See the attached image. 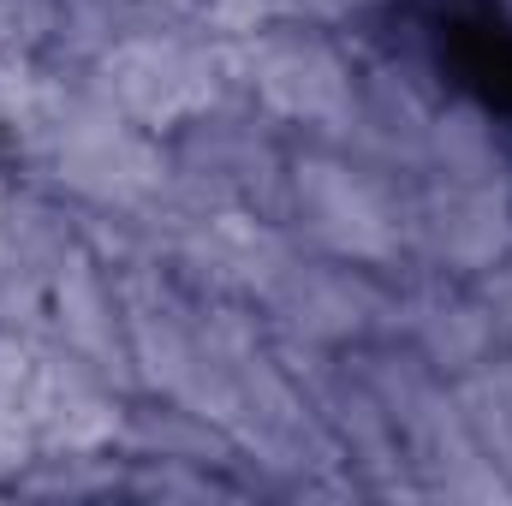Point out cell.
I'll return each instance as SVG.
<instances>
[{
	"label": "cell",
	"mask_w": 512,
	"mask_h": 506,
	"mask_svg": "<svg viewBox=\"0 0 512 506\" xmlns=\"http://www.w3.org/2000/svg\"><path fill=\"white\" fill-rule=\"evenodd\" d=\"M90 90L126 114L143 131H179L203 114H215L221 102V48L179 36V30H126L114 48L96 54V78Z\"/></svg>",
	"instance_id": "cell-1"
},
{
	"label": "cell",
	"mask_w": 512,
	"mask_h": 506,
	"mask_svg": "<svg viewBox=\"0 0 512 506\" xmlns=\"http://www.w3.org/2000/svg\"><path fill=\"white\" fill-rule=\"evenodd\" d=\"M286 209L298 233L340 262L387 268L405 251V197L376 167H352L340 155H298L286 173Z\"/></svg>",
	"instance_id": "cell-2"
},
{
	"label": "cell",
	"mask_w": 512,
	"mask_h": 506,
	"mask_svg": "<svg viewBox=\"0 0 512 506\" xmlns=\"http://www.w3.org/2000/svg\"><path fill=\"white\" fill-rule=\"evenodd\" d=\"M36 161L48 167V179L60 191H72L96 209H143L173 185V161H167L161 137L131 126L126 114H114L96 90L36 149Z\"/></svg>",
	"instance_id": "cell-3"
},
{
	"label": "cell",
	"mask_w": 512,
	"mask_h": 506,
	"mask_svg": "<svg viewBox=\"0 0 512 506\" xmlns=\"http://www.w3.org/2000/svg\"><path fill=\"white\" fill-rule=\"evenodd\" d=\"M245 72L251 96L262 102L268 120H292V126H316L328 137H352L358 120V78L352 66L304 30H256L245 42H233V54H221Z\"/></svg>",
	"instance_id": "cell-4"
},
{
	"label": "cell",
	"mask_w": 512,
	"mask_h": 506,
	"mask_svg": "<svg viewBox=\"0 0 512 506\" xmlns=\"http://www.w3.org/2000/svg\"><path fill=\"white\" fill-rule=\"evenodd\" d=\"M405 245L441 262V268H465L483 274L495 256L512 245V197L507 179H429L423 191L405 197Z\"/></svg>",
	"instance_id": "cell-5"
},
{
	"label": "cell",
	"mask_w": 512,
	"mask_h": 506,
	"mask_svg": "<svg viewBox=\"0 0 512 506\" xmlns=\"http://www.w3.org/2000/svg\"><path fill=\"white\" fill-rule=\"evenodd\" d=\"M179 280L215 298H268L292 268V245L251 209H203L179 233Z\"/></svg>",
	"instance_id": "cell-6"
},
{
	"label": "cell",
	"mask_w": 512,
	"mask_h": 506,
	"mask_svg": "<svg viewBox=\"0 0 512 506\" xmlns=\"http://www.w3.org/2000/svg\"><path fill=\"white\" fill-rule=\"evenodd\" d=\"M30 429H36V447L42 453H66V459H84V453H102L108 441H120L126 417L114 405V393L102 387V376L78 358V352H42L36 370L18 393Z\"/></svg>",
	"instance_id": "cell-7"
},
{
	"label": "cell",
	"mask_w": 512,
	"mask_h": 506,
	"mask_svg": "<svg viewBox=\"0 0 512 506\" xmlns=\"http://www.w3.org/2000/svg\"><path fill=\"white\" fill-rule=\"evenodd\" d=\"M48 316L60 328V346L78 352L102 381H131V346H126V316H120V292L108 286L102 256L72 245L66 262L48 280Z\"/></svg>",
	"instance_id": "cell-8"
},
{
	"label": "cell",
	"mask_w": 512,
	"mask_h": 506,
	"mask_svg": "<svg viewBox=\"0 0 512 506\" xmlns=\"http://www.w3.org/2000/svg\"><path fill=\"white\" fill-rule=\"evenodd\" d=\"M268 316L280 322V334L292 346H334L358 328H370V316L382 310L376 286L358 274V268H340V262H298L274 280V292L262 298Z\"/></svg>",
	"instance_id": "cell-9"
},
{
	"label": "cell",
	"mask_w": 512,
	"mask_h": 506,
	"mask_svg": "<svg viewBox=\"0 0 512 506\" xmlns=\"http://www.w3.org/2000/svg\"><path fill=\"white\" fill-rule=\"evenodd\" d=\"M411 334H417V346L429 352V364H441V370H471V364H483L489 358V346H495V316H489V304H471V298H453V292H417V304H411Z\"/></svg>",
	"instance_id": "cell-10"
},
{
	"label": "cell",
	"mask_w": 512,
	"mask_h": 506,
	"mask_svg": "<svg viewBox=\"0 0 512 506\" xmlns=\"http://www.w3.org/2000/svg\"><path fill=\"white\" fill-rule=\"evenodd\" d=\"M423 161L441 173V179H507V155H501V137L495 126L477 114V108H465V102H453V108H435V120H429V137H423Z\"/></svg>",
	"instance_id": "cell-11"
},
{
	"label": "cell",
	"mask_w": 512,
	"mask_h": 506,
	"mask_svg": "<svg viewBox=\"0 0 512 506\" xmlns=\"http://www.w3.org/2000/svg\"><path fill=\"white\" fill-rule=\"evenodd\" d=\"M453 399H459L465 429L477 435L483 459H495L501 477L512 483V364H471Z\"/></svg>",
	"instance_id": "cell-12"
},
{
	"label": "cell",
	"mask_w": 512,
	"mask_h": 506,
	"mask_svg": "<svg viewBox=\"0 0 512 506\" xmlns=\"http://www.w3.org/2000/svg\"><path fill=\"white\" fill-rule=\"evenodd\" d=\"M54 30L66 54H102L126 30H137V0H54Z\"/></svg>",
	"instance_id": "cell-13"
},
{
	"label": "cell",
	"mask_w": 512,
	"mask_h": 506,
	"mask_svg": "<svg viewBox=\"0 0 512 506\" xmlns=\"http://www.w3.org/2000/svg\"><path fill=\"white\" fill-rule=\"evenodd\" d=\"M304 6H310V0H197V24H203L209 36H221V42H245L256 30H268V24L304 12Z\"/></svg>",
	"instance_id": "cell-14"
},
{
	"label": "cell",
	"mask_w": 512,
	"mask_h": 506,
	"mask_svg": "<svg viewBox=\"0 0 512 506\" xmlns=\"http://www.w3.org/2000/svg\"><path fill=\"white\" fill-rule=\"evenodd\" d=\"M54 30V0H0V54H30Z\"/></svg>",
	"instance_id": "cell-15"
},
{
	"label": "cell",
	"mask_w": 512,
	"mask_h": 506,
	"mask_svg": "<svg viewBox=\"0 0 512 506\" xmlns=\"http://www.w3.org/2000/svg\"><path fill=\"white\" fill-rule=\"evenodd\" d=\"M483 304H489L495 328H512V245H507V256H495L483 268Z\"/></svg>",
	"instance_id": "cell-16"
},
{
	"label": "cell",
	"mask_w": 512,
	"mask_h": 506,
	"mask_svg": "<svg viewBox=\"0 0 512 506\" xmlns=\"http://www.w3.org/2000/svg\"><path fill=\"white\" fill-rule=\"evenodd\" d=\"M137 489H143V495H209L203 477H173V471H167V477H143Z\"/></svg>",
	"instance_id": "cell-17"
},
{
	"label": "cell",
	"mask_w": 512,
	"mask_h": 506,
	"mask_svg": "<svg viewBox=\"0 0 512 506\" xmlns=\"http://www.w3.org/2000/svg\"><path fill=\"white\" fill-rule=\"evenodd\" d=\"M310 6H322V12H352V6H376V0H310Z\"/></svg>",
	"instance_id": "cell-18"
},
{
	"label": "cell",
	"mask_w": 512,
	"mask_h": 506,
	"mask_svg": "<svg viewBox=\"0 0 512 506\" xmlns=\"http://www.w3.org/2000/svg\"><path fill=\"white\" fill-rule=\"evenodd\" d=\"M6 209H12V191L0 185V262H6Z\"/></svg>",
	"instance_id": "cell-19"
}]
</instances>
